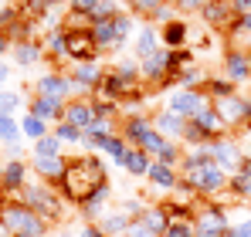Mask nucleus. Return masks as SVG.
<instances>
[{
    "label": "nucleus",
    "mask_w": 251,
    "mask_h": 237,
    "mask_svg": "<svg viewBox=\"0 0 251 237\" xmlns=\"http://www.w3.org/2000/svg\"><path fill=\"white\" fill-rule=\"evenodd\" d=\"M99 44L92 38V27H75L68 31L65 27V58L72 65H88V61H99Z\"/></svg>",
    "instance_id": "20e7f679"
},
{
    "label": "nucleus",
    "mask_w": 251,
    "mask_h": 237,
    "mask_svg": "<svg viewBox=\"0 0 251 237\" xmlns=\"http://www.w3.org/2000/svg\"><path fill=\"white\" fill-rule=\"evenodd\" d=\"M95 3H99V0H68V14H85V17H92Z\"/></svg>",
    "instance_id": "a19ab883"
},
{
    "label": "nucleus",
    "mask_w": 251,
    "mask_h": 237,
    "mask_svg": "<svg viewBox=\"0 0 251 237\" xmlns=\"http://www.w3.org/2000/svg\"><path fill=\"white\" fill-rule=\"evenodd\" d=\"M109 183V173H105V159L102 156H75L68 159V169H65V180H61V197L68 203H78L92 197L99 187Z\"/></svg>",
    "instance_id": "f257e3e1"
},
{
    "label": "nucleus",
    "mask_w": 251,
    "mask_h": 237,
    "mask_svg": "<svg viewBox=\"0 0 251 237\" xmlns=\"http://www.w3.org/2000/svg\"><path fill=\"white\" fill-rule=\"evenodd\" d=\"M167 142H170L167 136H160L156 129H150V132H146V139L139 142V149H143V153H150V156L156 159L160 153H163V149H167Z\"/></svg>",
    "instance_id": "f704fd0d"
},
{
    "label": "nucleus",
    "mask_w": 251,
    "mask_h": 237,
    "mask_svg": "<svg viewBox=\"0 0 251 237\" xmlns=\"http://www.w3.org/2000/svg\"><path fill=\"white\" fill-rule=\"evenodd\" d=\"M224 78H231L234 85L251 78V58L245 54V47H231L224 54Z\"/></svg>",
    "instance_id": "f8f14e48"
},
{
    "label": "nucleus",
    "mask_w": 251,
    "mask_h": 237,
    "mask_svg": "<svg viewBox=\"0 0 251 237\" xmlns=\"http://www.w3.org/2000/svg\"><path fill=\"white\" fill-rule=\"evenodd\" d=\"M176 81H180V88H201V85L207 81V75H204L201 68H187V71L176 75Z\"/></svg>",
    "instance_id": "58836bf2"
},
{
    "label": "nucleus",
    "mask_w": 251,
    "mask_h": 237,
    "mask_svg": "<svg viewBox=\"0 0 251 237\" xmlns=\"http://www.w3.org/2000/svg\"><path fill=\"white\" fill-rule=\"evenodd\" d=\"M31 169L41 176L44 183H51V187H61V180H65V169H68V159H65V156H34V159H31Z\"/></svg>",
    "instance_id": "1a4fd4ad"
},
{
    "label": "nucleus",
    "mask_w": 251,
    "mask_h": 237,
    "mask_svg": "<svg viewBox=\"0 0 251 237\" xmlns=\"http://www.w3.org/2000/svg\"><path fill=\"white\" fill-rule=\"evenodd\" d=\"M194 122H197V125L207 132L210 139H221V136H227V125H224V118L217 116V109H214V105H204V109L194 116Z\"/></svg>",
    "instance_id": "4be33fe9"
},
{
    "label": "nucleus",
    "mask_w": 251,
    "mask_h": 237,
    "mask_svg": "<svg viewBox=\"0 0 251 237\" xmlns=\"http://www.w3.org/2000/svg\"><path fill=\"white\" fill-rule=\"evenodd\" d=\"M187 38H190V27H187V21H170L163 24V31H160V44L167 47V51H176V47H187Z\"/></svg>",
    "instance_id": "6ab92c4d"
},
{
    "label": "nucleus",
    "mask_w": 251,
    "mask_h": 237,
    "mask_svg": "<svg viewBox=\"0 0 251 237\" xmlns=\"http://www.w3.org/2000/svg\"><path fill=\"white\" fill-rule=\"evenodd\" d=\"M204 95L214 98V102H221V98L238 95V85H234L231 78H207V81H204Z\"/></svg>",
    "instance_id": "a878e982"
},
{
    "label": "nucleus",
    "mask_w": 251,
    "mask_h": 237,
    "mask_svg": "<svg viewBox=\"0 0 251 237\" xmlns=\"http://www.w3.org/2000/svg\"><path fill=\"white\" fill-rule=\"evenodd\" d=\"M231 31H241V34H248V38H251V14H241V17H234Z\"/></svg>",
    "instance_id": "a18cd8bd"
},
{
    "label": "nucleus",
    "mask_w": 251,
    "mask_h": 237,
    "mask_svg": "<svg viewBox=\"0 0 251 237\" xmlns=\"http://www.w3.org/2000/svg\"><path fill=\"white\" fill-rule=\"evenodd\" d=\"M227 190L234 193V200H245V203H251V176H245V173H231Z\"/></svg>",
    "instance_id": "2f4dec72"
},
{
    "label": "nucleus",
    "mask_w": 251,
    "mask_h": 237,
    "mask_svg": "<svg viewBox=\"0 0 251 237\" xmlns=\"http://www.w3.org/2000/svg\"><path fill=\"white\" fill-rule=\"evenodd\" d=\"M197 231H194V220H170L167 234L163 237H194Z\"/></svg>",
    "instance_id": "ea45409f"
},
{
    "label": "nucleus",
    "mask_w": 251,
    "mask_h": 237,
    "mask_svg": "<svg viewBox=\"0 0 251 237\" xmlns=\"http://www.w3.org/2000/svg\"><path fill=\"white\" fill-rule=\"evenodd\" d=\"M153 129V118L150 116H139V112H132V116H126V122H123V139L129 142V146H139L143 139H146V132Z\"/></svg>",
    "instance_id": "a211bd4d"
},
{
    "label": "nucleus",
    "mask_w": 251,
    "mask_h": 237,
    "mask_svg": "<svg viewBox=\"0 0 251 237\" xmlns=\"http://www.w3.org/2000/svg\"><path fill=\"white\" fill-rule=\"evenodd\" d=\"M3 92H7V88H3V85H0V98H3Z\"/></svg>",
    "instance_id": "864d4df0"
},
{
    "label": "nucleus",
    "mask_w": 251,
    "mask_h": 237,
    "mask_svg": "<svg viewBox=\"0 0 251 237\" xmlns=\"http://www.w3.org/2000/svg\"><path fill=\"white\" fill-rule=\"evenodd\" d=\"M65 105H68V102H61V98L34 95V98H31V105H27V112H31V116H38V118H44L48 125H58V122L65 118Z\"/></svg>",
    "instance_id": "9d476101"
},
{
    "label": "nucleus",
    "mask_w": 251,
    "mask_h": 237,
    "mask_svg": "<svg viewBox=\"0 0 251 237\" xmlns=\"http://www.w3.org/2000/svg\"><path fill=\"white\" fill-rule=\"evenodd\" d=\"M51 132L61 139V146H65V142H72V146L85 142V132L78 129V125H72V122H58V125H51Z\"/></svg>",
    "instance_id": "7c9ffc66"
},
{
    "label": "nucleus",
    "mask_w": 251,
    "mask_h": 237,
    "mask_svg": "<svg viewBox=\"0 0 251 237\" xmlns=\"http://www.w3.org/2000/svg\"><path fill=\"white\" fill-rule=\"evenodd\" d=\"M245 54H248V58H251V41H248V47H245Z\"/></svg>",
    "instance_id": "3c124183"
},
{
    "label": "nucleus",
    "mask_w": 251,
    "mask_h": 237,
    "mask_svg": "<svg viewBox=\"0 0 251 237\" xmlns=\"http://www.w3.org/2000/svg\"><path fill=\"white\" fill-rule=\"evenodd\" d=\"M146 180H150L156 190H176V187H180V173H176V166H163V163H156V159H153Z\"/></svg>",
    "instance_id": "aec40b11"
},
{
    "label": "nucleus",
    "mask_w": 251,
    "mask_h": 237,
    "mask_svg": "<svg viewBox=\"0 0 251 237\" xmlns=\"http://www.w3.org/2000/svg\"><path fill=\"white\" fill-rule=\"evenodd\" d=\"M61 122H72V125H78L82 132L92 129V122H95V105H92V98H72L68 105H65V118Z\"/></svg>",
    "instance_id": "ddd939ff"
},
{
    "label": "nucleus",
    "mask_w": 251,
    "mask_h": 237,
    "mask_svg": "<svg viewBox=\"0 0 251 237\" xmlns=\"http://www.w3.org/2000/svg\"><path fill=\"white\" fill-rule=\"evenodd\" d=\"M201 17L210 27H231L234 24V7H231V0H207L201 7Z\"/></svg>",
    "instance_id": "4468645a"
},
{
    "label": "nucleus",
    "mask_w": 251,
    "mask_h": 237,
    "mask_svg": "<svg viewBox=\"0 0 251 237\" xmlns=\"http://www.w3.org/2000/svg\"><path fill=\"white\" fill-rule=\"evenodd\" d=\"M105 203H109V183H105V187H99V190H95L92 197L85 200V203H82V210L88 213V217H99Z\"/></svg>",
    "instance_id": "72a5a7b5"
},
{
    "label": "nucleus",
    "mask_w": 251,
    "mask_h": 237,
    "mask_svg": "<svg viewBox=\"0 0 251 237\" xmlns=\"http://www.w3.org/2000/svg\"><path fill=\"white\" fill-rule=\"evenodd\" d=\"M0 224L10 234H27V237L48 234V220H41L31 207H24L17 197H0Z\"/></svg>",
    "instance_id": "f03ea898"
},
{
    "label": "nucleus",
    "mask_w": 251,
    "mask_h": 237,
    "mask_svg": "<svg viewBox=\"0 0 251 237\" xmlns=\"http://www.w3.org/2000/svg\"><path fill=\"white\" fill-rule=\"evenodd\" d=\"M167 3V0H126V10L129 14H143V17H153V10Z\"/></svg>",
    "instance_id": "4c0bfd02"
},
{
    "label": "nucleus",
    "mask_w": 251,
    "mask_h": 237,
    "mask_svg": "<svg viewBox=\"0 0 251 237\" xmlns=\"http://www.w3.org/2000/svg\"><path fill=\"white\" fill-rule=\"evenodd\" d=\"M24 136H21V118H7L0 116V142L3 146H17Z\"/></svg>",
    "instance_id": "cd10ccee"
},
{
    "label": "nucleus",
    "mask_w": 251,
    "mask_h": 237,
    "mask_svg": "<svg viewBox=\"0 0 251 237\" xmlns=\"http://www.w3.org/2000/svg\"><path fill=\"white\" fill-rule=\"evenodd\" d=\"M44 54H54V58H65V27H54V31H48L41 41Z\"/></svg>",
    "instance_id": "c85d7f7f"
},
{
    "label": "nucleus",
    "mask_w": 251,
    "mask_h": 237,
    "mask_svg": "<svg viewBox=\"0 0 251 237\" xmlns=\"http://www.w3.org/2000/svg\"><path fill=\"white\" fill-rule=\"evenodd\" d=\"M17 200L24 203V207H31L41 220H61V213H65V207H61V197L58 193H51V187L48 183H24V190L17 193Z\"/></svg>",
    "instance_id": "7ed1b4c3"
},
{
    "label": "nucleus",
    "mask_w": 251,
    "mask_h": 237,
    "mask_svg": "<svg viewBox=\"0 0 251 237\" xmlns=\"http://www.w3.org/2000/svg\"><path fill=\"white\" fill-rule=\"evenodd\" d=\"M17 112H21V92H3V98H0V116L17 118Z\"/></svg>",
    "instance_id": "e433bc0d"
},
{
    "label": "nucleus",
    "mask_w": 251,
    "mask_h": 237,
    "mask_svg": "<svg viewBox=\"0 0 251 237\" xmlns=\"http://www.w3.org/2000/svg\"><path fill=\"white\" fill-rule=\"evenodd\" d=\"M126 237H136V234H132V231H129V234H126Z\"/></svg>",
    "instance_id": "6e6d98bb"
},
{
    "label": "nucleus",
    "mask_w": 251,
    "mask_h": 237,
    "mask_svg": "<svg viewBox=\"0 0 251 237\" xmlns=\"http://www.w3.org/2000/svg\"><path fill=\"white\" fill-rule=\"evenodd\" d=\"M10 51H14V61H17L21 68H27V65H38V61L44 58L41 41H24V44H14Z\"/></svg>",
    "instance_id": "393cba45"
},
{
    "label": "nucleus",
    "mask_w": 251,
    "mask_h": 237,
    "mask_svg": "<svg viewBox=\"0 0 251 237\" xmlns=\"http://www.w3.org/2000/svg\"><path fill=\"white\" fill-rule=\"evenodd\" d=\"M0 237H10V231H7V227H3V224H0Z\"/></svg>",
    "instance_id": "8fccbe9b"
},
{
    "label": "nucleus",
    "mask_w": 251,
    "mask_h": 237,
    "mask_svg": "<svg viewBox=\"0 0 251 237\" xmlns=\"http://www.w3.org/2000/svg\"><path fill=\"white\" fill-rule=\"evenodd\" d=\"M112 71H116V75H123L126 81H132V85H139V81H143V75H139V61H132V58H123Z\"/></svg>",
    "instance_id": "c9c22d12"
},
{
    "label": "nucleus",
    "mask_w": 251,
    "mask_h": 237,
    "mask_svg": "<svg viewBox=\"0 0 251 237\" xmlns=\"http://www.w3.org/2000/svg\"><path fill=\"white\" fill-rule=\"evenodd\" d=\"M10 237H27V234H10Z\"/></svg>",
    "instance_id": "5fc2aeb1"
},
{
    "label": "nucleus",
    "mask_w": 251,
    "mask_h": 237,
    "mask_svg": "<svg viewBox=\"0 0 251 237\" xmlns=\"http://www.w3.org/2000/svg\"><path fill=\"white\" fill-rule=\"evenodd\" d=\"M72 81H75V88H85V92H95L102 78H105V68L99 65V61H88V65H75L72 71Z\"/></svg>",
    "instance_id": "2eb2a0df"
},
{
    "label": "nucleus",
    "mask_w": 251,
    "mask_h": 237,
    "mask_svg": "<svg viewBox=\"0 0 251 237\" xmlns=\"http://www.w3.org/2000/svg\"><path fill=\"white\" fill-rule=\"evenodd\" d=\"M27 169L31 166H24V159H7L3 163V183H0V190L7 197H17L24 190V183H27Z\"/></svg>",
    "instance_id": "9b49d317"
},
{
    "label": "nucleus",
    "mask_w": 251,
    "mask_h": 237,
    "mask_svg": "<svg viewBox=\"0 0 251 237\" xmlns=\"http://www.w3.org/2000/svg\"><path fill=\"white\" fill-rule=\"evenodd\" d=\"M75 81L68 71H48L38 78V92L34 95H48V98H61V102H72L75 98Z\"/></svg>",
    "instance_id": "0eeeda50"
},
{
    "label": "nucleus",
    "mask_w": 251,
    "mask_h": 237,
    "mask_svg": "<svg viewBox=\"0 0 251 237\" xmlns=\"http://www.w3.org/2000/svg\"><path fill=\"white\" fill-rule=\"evenodd\" d=\"M119 166H123L129 176H146V173H150V166H153V156H150V153H143L139 146H129Z\"/></svg>",
    "instance_id": "412c9836"
},
{
    "label": "nucleus",
    "mask_w": 251,
    "mask_h": 237,
    "mask_svg": "<svg viewBox=\"0 0 251 237\" xmlns=\"http://www.w3.org/2000/svg\"><path fill=\"white\" fill-rule=\"evenodd\" d=\"M0 183H3V166H0Z\"/></svg>",
    "instance_id": "603ef678"
},
{
    "label": "nucleus",
    "mask_w": 251,
    "mask_h": 237,
    "mask_svg": "<svg viewBox=\"0 0 251 237\" xmlns=\"http://www.w3.org/2000/svg\"><path fill=\"white\" fill-rule=\"evenodd\" d=\"M204 105H210V98L204 95V88H176V92L170 95V102H167L170 112L180 116V118H187V122L197 116Z\"/></svg>",
    "instance_id": "423d86ee"
},
{
    "label": "nucleus",
    "mask_w": 251,
    "mask_h": 237,
    "mask_svg": "<svg viewBox=\"0 0 251 237\" xmlns=\"http://www.w3.org/2000/svg\"><path fill=\"white\" fill-rule=\"evenodd\" d=\"M150 21H160V24H170V21H176V17H173V7H170V3H160V7L153 10V17H150Z\"/></svg>",
    "instance_id": "c03bdc74"
},
{
    "label": "nucleus",
    "mask_w": 251,
    "mask_h": 237,
    "mask_svg": "<svg viewBox=\"0 0 251 237\" xmlns=\"http://www.w3.org/2000/svg\"><path fill=\"white\" fill-rule=\"evenodd\" d=\"M48 132H51V125H48L44 118L31 116V112L21 116V136H24V139H41V136H48Z\"/></svg>",
    "instance_id": "bb28decb"
},
{
    "label": "nucleus",
    "mask_w": 251,
    "mask_h": 237,
    "mask_svg": "<svg viewBox=\"0 0 251 237\" xmlns=\"http://www.w3.org/2000/svg\"><path fill=\"white\" fill-rule=\"evenodd\" d=\"M156 51H160V31H156V27H139V34H136V47H132L136 61L153 58Z\"/></svg>",
    "instance_id": "b1692460"
},
{
    "label": "nucleus",
    "mask_w": 251,
    "mask_h": 237,
    "mask_svg": "<svg viewBox=\"0 0 251 237\" xmlns=\"http://www.w3.org/2000/svg\"><path fill=\"white\" fill-rule=\"evenodd\" d=\"M207 0H173V7L176 10H183V14H201V7H204Z\"/></svg>",
    "instance_id": "79ce46f5"
},
{
    "label": "nucleus",
    "mask_w": 251,
    "mask_h": 237,
    "mask_svg": "<svg viewBox=\"0 0 251 237\" xmlns=\"http://www.w3.org/2000/svg\"><path fill=\"white\" fill-rule=\"evenodd\" d=\"M129 227H132V220L126 217L123 210H112V213H102V217H99V231L105 237H126Z\"/></svg>",
    "instance_id": "5701e85b"
},
{
    "label": "nucleus",
    "mask_w": 251,
    "mask_h": 237,
    "mask_svg": "<svg viewBox=\"0 0 251 237\" xmlns=\"http://www.w3.org/2000/svg\"><path fill=\"white\" fill-rule=\"evenodd\" d=\"M34 156H61V139H58L54 132L34 139Z\"/></svg>",
    "instance_id": "473e14b6"
},
{
    "label": "nucleus",
    "mask_w": 251,
    "mask_h": 237,
    "mask_svg": "<svg viewBox=\"0 0 251 237\" xmlns=\"http://www.w3.org/2000/svg\"><path fill=\"white\" fill-rule=\"evenodd\" d=\"M3 51H10V41H7V34L0 31V54H3Z\"/></svg>",
    "instance_id": "de8ad7c7"
},
{
    "label": "nucleus",
    "mask_w": 251,
    "mask_h": 237,
    "mask_svg": "<svg viewBox=\"0 0 251 237\" xmlns=\"http://www.w3.org/2000/svg\"><path fill=\"white\" fill-rule=\"evenodd\" d=\"M7 75H10V68H7V65H3V61H0V85H3V81H7Z\"/></svg>",
    "instance_id": "09e8293b"
},
{
    "label": "nucleus",
    "mask_w": 251,
    "mask_h": 237,
    "mask_svg": "<svg viewBox=\"0 0 251 237\" xmlns=\"http://www.w3.org/2000/svg\"><path fill=\"white\" fill-rule=\"evenodd\" d=\"M153 129L160 132V136H167V139H173V142H183V129H187V118L173 116V112H156L153 116Z\"/></svg>",
    "instance_id": "f3484780"
},
{
    "label": "nucleus",
    "mask_w": 251,
    "mask_h": 237,
    "mask_svg": "<svg viewBox=\"0 0 251 237\" xmlns=\"http://www.w3.org/2000/svg\"><path fill=\"white\" fill-rule=\"evenodd\" d=\"M231 231L238 237H251V213H245L241 220H231Z\"/></svg>",
    "instance_id": "37998d69"
},
{
    "label": "nucleus",
    "mask_w": 251,
    "mask_h": 237,
    "mask_svg": "<svg viewBox=\"0 0 251 237\" xmlns=\"http://www.w3.org/2000/svg\"><path fill=\"white\" fill-rule=\"evenodd\" d=\"M126 3H119V0H99L95 3V10H92V24H99V21H112L116 14H123Z\"/></svg>",
    "instance_id": "c756f323"
},
{
    "label": "nucleus",
    "mask_w": 251,
    "mask_h": 237,
    "mask_svg": "<svg viewBox=\"0 0 251 237\" xmlns=\"http://www.w3.org/2000/svg\"><path fill=\"white\" fill-rule=\"evenodd\" d=\"M227 180H231V173H224L217 163L204 166L201 173H190V176H183V183H187V187H190L197 197H204V200H214V193L227 190Z\"/></svg>",
    "instance_id": "39448f33"
},
{
    "label": "nucleus",
    "mask_w": 251,
    "mask_h": 237,
    "mask_svg": "<svg viewBox=\"0 0 251 237\" xmlns=\"http://www.w3.org/2000/svg\"><path fill=\"white\" fill-rule=\"evenodd\" d=\"M92 38L99 44V51H119L126 44V38L116 31V21H99V24H92Z\"/></svg>",
    "instance_id": "dca6fc26"
},
{
    "label": "nucleus",
    "mask_w": 251,
    "mask_h": 237,
    "mask_svg": "<svg viewBox=\"0 0 251 237\" xmlns=\"http://www.w3.org/2000/svg\"><path fill=\"white\" fill-rule=\"evenodd\" d=\"M210 159L224 169V173H238L241 169V146H238V139H231V136H221V139H214L210 142Z\"/></svg>",
    "instance_id": "6e6552de"
},
{
    "label": "nucleus",
    "mask_w": 251,
    "mask_h": 237,
    "mask_svg": "<svg viewBox=\"0 0 251 237\" xmlns=\"http://www.w3.org/2000/svg\"><path fill=\"white\" fill-rule=\"evenodd\" d=\"M75 237H105V234L99 231V224H85V227H82V231H78Z\"/></svg>",
    "instance_id": "49530a36"
}]
</instances>
